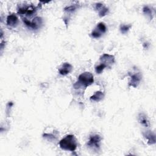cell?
Listing matches in <instances>:
<instances>
[{
	"instance_id": "1",
	"label": "cell",
	"mask_w": 156,
	"mask_h": 156,
	"mask_svg": "<svg viewBox=\"0 0 156 156\" xmlns=\"http://www.w3.org/2000/svg\"><path fill=\"white\" fill-rule=\"evenodd\" d=\"M59 146L64 150L74 151L76 150L78 144L76 139L73 135H68L60 141Z\"/></svg>"
},
{
	"instance_id": "2",
	"label": "cell",
	"mask_w": 156,
	"mask_h": 156,
	"mask_svg": "<svg viewBox=\"0 0 156 156\" xmlns=\"http://www.w3.org/2000/svg\"><path fill=\"white\" fill-rule=\"evenodd\" d=\"M94 82L93 76L90 72H84L80 75L78 78V81L75 84V85H78L75 88L77 89L80 87H84L85 88L91 85Z\"/></svg>"
},
{
	"instance_id": "3",
	"label": "cell",
	"mask_w": 156,
	"mask_h": 156,
	"mask_svg": "<svg viewBox=\"0 0 156 156\" xmlns=\"http://www.w3.org/2000/svg\"><path fill=\"white\" fill-rule=\"evenodd\" d=\"M101 137L98 134L92 135L90 137L89 140L87 143V145L93 149H99V143L101 140Z\"/></svg>"
},
{
	"instance_id": "4",
	"label": "cell",
	"mask_w": 156,
	"mask_h": 156,
	"mask_svg": "<svg viewBox=\"0 0 156 156\" xmlns=\"http://www.w3.org/2000/svg\"><path fill=\"white\" fill-rule=\"evenodd\" d=\"M100 61L101 62V64H105L107 67L110 65H112L115 62V58L112 55L104 54L100 57Z\"/></svg>"
},
{
	"instance_id": "5",
	"label": "cell",
	"mask_w": 156,
	"mask_h": 156,
	"mask_svg": "<svg viewBox=\"0 0 156 156\" xmlns=\"http://www.w3.org/2000/svg\"><path fill=\"white\" fill-rule=\"evenodd\" d=\"M141 80V75L140 73H135L131 75V80L129 81V85L136 88L140 84Z\"/></svg>"
},
{
	"instance_id": "6",
	"label": "cell",
	"mask_w": 156,
	"mask_h": 156,
	"mask_svg": "<svg viewBox=\"0 0 156 156\" xmlns=\"http://www.w3.org/2000/svg\"><path fill=\"white\" fill-rule=\"evenodd\" d=\"M23 22L29 28L35 29H37L38 28V25L41 24V20L39 17H36L34 19V20L32 22H29L27 19L24 18Z\"/></svg>"
},
{
	"instance_id": "7",
	"label": "cell",
	"mask_w": 156,
	"mask_h": 156,
	"mask_svg": "<svg viewBox=\"0 0 156 156\" xmlns=\"http://www.w3.org/2000/svg\"><path fill=\"white\" fill-rule=\"evenodd\" d=\"M73 70V67L69 63H64L59 68V71L61 75L66 76L69 74Z\"/></svg>"
},
{
	"instance_id": "8",
	"label": "cell",
	"mask_w": 156,
	"mask_h": 156,
	"mask_svg": "<svg viewBox=\"0 0 156 156\" xmlns=\"http://www.w3.org/2000/svg\"><path fill=\"white\" fill-rule=\"evenodd\" d=\"M143 134V136L144 137V138L148 140V144H155V135L151 131H146Z\"/></svg>"
},
{
	"instance_id": "9",
	"label": "cell",
	"mask_w": 156,
	"mask_h": 156,
	"mask_svg": "<svg viewBox=\"0 0 156 156\" xmlns=\"http://www.w3.org/2000/svg\"><path fill=\"white\" fill-rule=\"evenodd\" d=\"M18 23V18L15 14L9 15L7 18V24L11 27H15Z\"/></svg>"
},
{
	"instance_id": "10",
	"label": "cell",
	"mask_w": 156,
	"mask_h": 156,
	"mask_svg": "<svg viewBox=\"0 0 156 156\" xmlns=\"http://www.w3.org/2000/svg\"><path fill=\"white\" fill-rule=\"evenodd\" d=\"M138 121L141 124L144 126V127H149L150 126V123L147 117V116L144 114H140L138 115Z\"/></svg>"
},
{
	"instance_id": "11",
	"label": "cell",
	"mask_w": 156,
	"mask_h": 156,
	"mask_svg": "<svg viewBox=\"0 0 156 156\" xmlns=\"http://www.w3.org/2000/svg\"><path fill=\"white\" fill-rule=\"evenodd\" d=\"M35 11V8L33 6H29L25 8L20 9L18 11V14H26L27 15H32Z\"/></svg>"
},
{
	"instance_id": "12",
	"label": "cell",
	"mask_w": 156,
	"mask_h": 156,
	"mask_svg": "<svg viewBox=\"0 0 156 156\" xmlns=\"http://www.w3.org/2000/svg\"><path fill=\"white\" fill-rule=\"evenodd\" d=\"M104 97H105V95H104V93L100 91H96L93 96H91L90 100L95 102H99L101 101L104 98Z\"/></svg>"
},
{
	"instance_id": "13",
	"label": "cell",
	"mask_w": 156,
	"mask_h": 156,
	"mask_svg": "<svg viewBox=\"0 0 156 156\" xmlns=\"http://www.w3.org/2000/svg\"><path fill=\"white\" fill-rule=\"evenodd\" d=\"M96 29L98 31H99L101 34L102 33H105L106 32V30H107V28H106V26L105 24L102 23V22H101V23H98Z\"/></svg>"
},
{
	"instance_id": "14",
	"label": "cell",
	"mask_w": 156,
	"mask_h": 156,
	"mask_svg": "<svg viewBox=\"0 0 156 156\" xmlns=\"http://www.w3.org/2000/svg\"><path fill=\"white\" fill-rule=\"evenodd\" d=\"M105 68H106V66L105 64H101L100 65H99L95 67V71H96V73L101 74L103 71V70H105Z\"/></svg>"
},
{
	"instance_id": "15",
	"label": "cell",
	"mask_w": 156,
	"mask_h": 156,
	"mask_svg": "<svg viewBox=\"0 0 156 156\" xmlns=\"http://www.w3.org/2000/svg\"><path fill=\"white\" fill-rule=\"evenodd\" d=\"M108 12V9L106 8H105V7H104V8L102 7L100 9V11L99 12V15L100 17H102L105 16L107 14Z\"/></svg>"
},
{
	"instance_id": "16",
	"label": "cell",
	"mask_w": 156,
	"mask_h": 156,
	"mask_svg": "<svg viewBox=\"0 0 156 156\" xmlns=\"http://www.w3.org/2000/svg\"><path fill=\"white\" fill-rule=\"evenodd\" d=\"M131 26H128V25H122L120 27V30L121 33L123 34H126L130 29Z\"/></svg>"
},
{
	"instance_id": "17",
	"label": "cell",
	"mask_w": 156,
	"mask_h": 156,
	"mask_svg": "<svg viewBox=\"0 0 156 156\" xmlns=\"http://www.w3.org/2000/svg\"><path fill=\"white\" fill-rule=\"evenodd\" d=\"M101 33L99 31H98L96 29H95L93 31L91 32V35L94 38H99L101 36Z\"/></svg>"
},
{
	"instance_id": "18",
	"label": "cell",
	"mask_w": 156,
	"mask_h": 156,
	"mask_svg": "<svg viewBox=\"0 0 156 156\" xmlns=\"http://www.w3.org/2000/svg\"><path fill=\"white\" fill-rule=\"evenodd\" d=\"M143 11L144 14L148 15L149 16H151V15H152V11L148 6H144L143 9Z\"/></svg>"
},
{
	"instance_id": "19",
	"label": "cell",
	"mask_w": 156,
	"mask_h": 156,
	"mask_svg": "<svg viewBox=\"0 0 156 156\" xmlns=\"http://www.w3.org/2000/svg\"><path fill=\"white\" fill-rule=\"evenodd\" d=\"M75 9H76V8L73 6H70V7H67V8H65V11H68V12L74 11Z\"/></svg>"
}]
</instances>
